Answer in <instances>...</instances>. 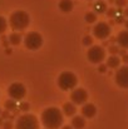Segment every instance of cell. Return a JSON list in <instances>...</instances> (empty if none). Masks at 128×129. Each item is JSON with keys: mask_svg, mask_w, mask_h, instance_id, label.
Segmentation results:
<instances>
[{"mask_svg": "<svg viewBox=\"0 0 128 129\" xmlns=\"http://www.w3.org/2000/svg\"><path fill=\"white\" fill-rule=\"evenodd\" d=\"M75 112H77V109H75V105H74L73 103H65V104L63 105V113H64L67 117L74 115Z\"/></svg>", "mask_w": 128, "mask_h": 129, "instance_id": "16", "label": "cell"}, {"mask_svg": "<svg viewBox=\"0 0 128 129\" xmlns=\"http://www.w3.org/2000/svg\"><path fill=\"white\" fill-rule=\"evenodd\" d=\"M92 43H93V39H92V37H84V39H83V44L84 45H87V46H89V45H92Z\"/></svg>", "mask_w": 128, "mask_h": 129, "instance_id": "23", "label": "cell"}, {"mask_svg": "<svg viewBox=\"0 0 128 129\" xmlns=\"http://www.w3.org/2000/svg\"><path fill=\"white\" fill-rule=\"evenodd\" d=\"M19 108H20L21 110L27 112V110L30 108V105H29V103H25V102H23V103H20V104H19Z\"/></svg>", "mask_w": 128, "mask_h": 129, "instance_id": "24", "label": "cell"}, {"mask_svg": "<svg viewBox=\"0 0 128 129\" xmlns=\"http://www.w3.org/2000/svg\"><path fill=\"white\" fill-rule=\"evenodd\" d=\"M9 23H10V26L19 31V30H24L29 23H30V16L28 13H25L24 10H18V11H14L9 19Z\"/></svg>", "mask_w": 128, "mask_h": 129, "instance_id": "2", "label": "cell"}, {"mask_svg": "<svg viewBox=\"0 0 128 129\" xmlns=\"http://www.w3.org/2000/svg\"><path fill=\"white\" fill-rule=\"evenodd\" d=\"M124 14H126V15H128V10H126V11H124Z\"/></svg>", "mask_w": 128, "mask_h": 129, "instance_id": "34", "label": "cell"}, {"mask_svg": "<svg viewBox=\"0 0 128 129\" xmlns=\"http://www.w3.org/2000/svg\"><path fill=\"white\" fill-rule=\"evenodd\" d=\"M0 113H1V110H0Z\"/></svg>", "mask_w": 128, "mask_h": 129, "instance_id": "36", "label": "cell"}, {"mask_svg": "<svg viewBox=\"0 0 128 129\" xmlns=\"http://www.w3.org/2000/svg\"><path fill=\"white\" fill-rule=\"evenodd\" d=\"M70 99H72L73 104H78V105L84 104L87 102V99H88V93L85 91L83 88H77V89H74L72 91Z\"/></svg>", "mask_w": 128, "mask_h": 129, "instance_id": "10", "label": "cell"}, {"mask_svg": "<svg viewBox=\"0 0 128 129\" xmlns=\"http://www.w3.org/2000/svg\"><path fill=\"white\" fill-rule=\"evenodd\" d=\"M24 44H25V46H27L28 49H30V50H37V49H39V48L42 46V44H43L42 35H40L39 33H37V31H30V33H28V34L25 35Z\"/></svg>", "mask_w": 128, "mask_h": 129, "instance_id": "6", "label": "cell"}, {"mask_svg": "<svg viewBox=\"0 0 128 129\" xmlns=\"http://www.w3.org/2000/svg\"><path fill=\"white\" fill-rule=\"evenodd\" d=\"M126 3H127V0H116V4H117L118 6H124Z\"/></svg>", "mask_w": 128, "mask_h": 129, "instance_id": "25", "label": "cell"}, {"mask_svg": "<svg viewBox=\"0 0 128 129\" xmlns=\"http://www.w3.org/2000/svg\"><path fill=\"white\" fill-rule=\"evenodd\" d=\"M116 21H117V23H123V16H118Z\"/></svg>", "mask_w": 128, "mask_h": 129, "instance_id": "30", "label": "cell"}, {"mask_svg": "<svg viewBox=\"0 0 128 129\" xmlns=\"http://www.w3.org/2000/svg\"><path fill=\"white\" fill-rule=\"evenodd\" d=\"M5 107H6L8 110H13V109H15V108H16V105H15V100H13V99L8 100V102L5 103Z\"/></svg>", "mask_w": 128, "mask_h": 129, "instance_id": "21", "label": "cell"}, {"mask_svg": "<svg viewBox=\"0 0 128 129\" xmlns=\"http://www.w3.org/2000/svg\"><path fill=\"white\" fill-rule=\"evenodd\" d=\"M21 40H23V38H21V35H20L19 33H13V34H10V37H9V42L13 44V45L20 44Z\"/></svg>", "mask_w": 128, "mask_h": 129, "instance_id": "18", "label": "cell"}, {"mask_svg": "<svg viewBox=\"0 0 128 129\" xmlns=\"http://www.w3.org/2000/svg\"><path fill=\"white\" fill-rule=\"evenodd\" d=\"M119 64H121V59H119V56H117V55H111V56L107 59V67H108V68L116 69V68L119 67Z\"/></svg>", "mask_w": 128, "mask_h": 129, "instance_id": "15", "label": "cell"}, {"mask_svg": "<svg viewBox=\"0 0 128 129\" xmlns=\"http://www.w3.org/2000/svg\"><path fill=\"white\" fill-rule=\"evenodd\" d=\"M109 53H111L112 55H117V54L119 53V48L116 46V45H111V46H109Z\"/></svg>", "mask_w": 128, "mask_h": 129, "instance_id": "22", "label": "cell"}, {"mask_svg": "<svg viewBox=\"0 0 128 129\" xmlns=\"http://www.w3.org/2000/svg\"><path fill=\"white\" fill-rule=\"evenodd\" d=\"M97 113L95 105L90 104V103H85L84 105L82 107V115L83 118H93Z\"/></svg>", "mask_w": 128, "mask_h": 129, "instance_id": "11", "label": "cell"}, {"mask_svg": "<svg viewBox=\"0 0 128 129\" xmlns=\"http://www.w3.org/2000/svg\"><path fill=\"white\" fill-rule=\"evenodd\" d=\"M116 83L121 88L128 89V65L121 67L116 72Z\"/></svg>", "mask_w": 128, "mask_h": 129, "instance_id": "9", "label": "cell"}, {"mask_svg": "<svg viewBox=\"0 0 128 129\" xmlns=\"http://www.w3.org/2000/svg\"><path fill=\"white\" fill-rule=\"evenodd\" d=\"M106 70H107V65H104V64H100V65H99V72H100V73H104Z\"/></svg>", "mask_w": 128, "mask_h": 129, "instance_id": "27", "label": "cell"}, {"mask_svg": "<svg viewBox=\"0 0 128 129\" xmlns=\"http://www.w3.org/2000/svg\"><path fill=\"white\" fill-rule=\"evenodd\" d=\"M85 125V119L83 117H79V115H77V117H74L73 119H72V128L74 129H83Z\"/></svg>", "mask_w": 128, "mask_h": 129, "instance_id": "14", "label": "cell"}, {"mask_svg": "<svg viewBox=\"0 0 128 129\" xmlns=\"http://www.w3.org/2000/svg\"><path fill=\"white\" fill-rule=\"evenodd\" d=\"M0 124H3V120H1V119H0Z\"/></svg>", "mask_w": 128, "mask_h": 129, "instance_id": "35", "label": "cell"}, {"mask_svg": "<svg viewBox=\"0 0 128 129\" xmlns=\"http://www.w3.org/2000/svg\"><path fill=\"white\" fill-rule=\"evenodd\" d=\"M42 123L46 129H59L63 124V113L55 108H48L42 113Z\"/></svg>", "mask_w": 128, "mask_h": 129, "instance_id": "1", "label": "cell"}, {"mask_svg": "<svg viewBox=\"0 0 128 129\" xmlns=\"http://www.w3.org/2000/svg\"><path fill=\"white\" fill-rule=\"evenodd\" d=\"M73 1L72 0H60L59 1V9L63 11V13H70L73 10Z\"/></svg>", "mask_w": 128, "mask_h": 129, "instance_id": "13", "label": "cell"}, {"mask_svg": "<svg viewBox=\"0 0 128 129\" xmlns=\"http://www.w3.org/2000/svg\"><path fill=\"white\" fill-rule=\"evenodd\" d=\"M3 117H4V118H6V117H8V112H5V113L3 114Z\"/></svg>", "mask_w": 128, "mask_h": 129, "instance_id": "32", "label": "cell"}, {"mask_svg": "<svg viewBox=\"0 0 128 129\" xmlns=\"http://www.w3.org/2000/svg\"><path fill=\"white\" fill-rule=\"evenodd\" d=\"M107 14H108V16H111V18H113V16L116 15V9H109Z\"/></svg>", "mask_w": 128, "mask_h": 129, "instance_id": "26", "label": "cell"}, {"mask_svg": "<svg viewBox=\"0 0 128 129\" xmlns=\"http://www.w3.org/2000/svg\"><path fill=\"white\" fill-rule=\"evenodd\" d=\"M15 129H39V122L33 114H24L16 120Z\"/></svg>", "mask_w": 128, "mask_h": 129, "instance_id": "4", "label": "cell"}, {"mask_svg": "<svg viewBox=\"0 0 128 129\" xmlns=\"http://www.w3.org/2000/svg\"><path fill=\"white\" fill-rule=\"evenodd\" d=\"M87 56L90 63L93 64H100L106 59V50L99 45H92L87 53Z\"/></svg>", "mask_w": 128, "mask_h": 129, "instance_id": "5", "label": "cell"}, {"mask_svg": "<svg viewBox=\"0 0 128 129\" xmlns=\"http://www.w3.org/2000/svg\"><path fill=\"white\" fill-rule=\"evenodd\" d=\"M109 34H111V26L104 21L97 23L95 26L93 28V35L97 39H107Z\"/></svg>", "mask_w": 128, "mask_h": 129, "instance_id": "8", "label": "cell"}, {"mask_svg": "<svg viewBox=\"0 0 128 129\" xmlns=\"http://www.w3.org/2000/svg\"><path fill=\"white\" fill-rule=\"evenodd\" d=\"M116 40H117V43L121 48L128 49V30H122L118 34V37L116 38Z\"/></svg>", "mask_w": 128, "mask_h": 129, "instance_id": "12", "label": "cell"}, {"mask_svg": "<svg viewBox=\"0 0 128 129\" xmlns=\"http://www.w3.org/2000/svg\"><path fill=\"white\" fill-rule=\"evenodd\" d=\"M8 94L13 100H20L25 96L27 89L21 83H13L8 88Z\"/></svg>", "mask_w": 128, "mask_h": 129, "instance_id": "7", "label": "cell"}, {"mask_svg": "<svg viewBox=\"0 0 128 129\" xmlns=\"http://www.w3.org/2000/svg\"><path fill=\"white\" fill-rule=\"evenodd\" d=\"M97 20V15H95V13H92V11H89V13H87L85 14V21L87 23H94Z\"/></svg>", "mask_w": 128, "mask_h": 129, "instance_id": "19", "label": "cell"}, {"mask_svg": "<svg viewBox=\"0 0 128 129\" xmlns=\"http://www.w3.org/2000/svg\"><path fill=\"white\" fill-rule=\"evenodd\" d=\"M11 128H13V125H11L10 122H6V123L4 124V129H11Z\"/></svg>", "mask_w": 128, "mask_h": 129, "instance_id": "28", "label": "cell"}, {"mask_svg": "<svg viewBox=\"0 0 128 129\" xmlns=\"http://www.w3.org/2000/svg\"><path fill=\"white\" fill-rule=\"evenodd\" d=\"M94 10H95V13L103 14V13H106V10H107V4H106L103 0H99V1H97V3L94 4Z\"/></svg>", "mask_w": 128, "mask_h": 129, "instance_id": "17", "label": "cell"}, {"mask_svg": "<svg viewBox=\"0 0 128 129\" xmlns=\"http://www.w3.org/2000/svg\"><path fill=\"white\" fill-rule=\"evenodd\" d=\"M122 60H123L124 63H127V64H128V54H124V55H123V58H122Z\"/></svg>", "mask_w": 128, "mask_h": 129, "instance_id": "29", "label": "cell"}, {"mask_svg": "<svg viewBox=\"0 0 128 129\" xmlns=\"http://www.w3.org/2000/svg\"><path fill=\"white\" fill-rule=\"evenodd\" d=\"M78 79L77 75L72 72H63L59 77H58V85L62 90H72L77 86Z\"/></svg>", "mask_w": 128, "mask_h": 129, "instance_id": "3", "label": "cell"}, {"mask_svg": "<svg viewBox=\"0 0 128 129\" xmlns=\"http://www.w3.org/2000/svg\"><path fill=\"white\" fill-rule=\"evenodd\" d=\"M6 28H8V23H6V20H5L3 16H0V34H3V33L6 30Z\"/></svg>", "mask_w": 128, "mask_h": 129, "instance_id": "20", "label": "cell"}, {"mask_svg": "<svg viewBox=\"0 0 128 129\" xmlns=\"http://www.w3.org/2000/svg\"><path fill=\"white\" fill-rule=\"evenodd\" d=\"M124 25H126V28L128 29V20H126V23H124Z\"/></svg>", "mask_w": 128, "mask_h": 129, "instance_id": "33", "label": "cell"}, {"mask_svg": "<svg viewBox=\"0 0 128 129\" xmlns=\"http://www.w3.org/2000/svg\"><path fill=\"white\" fill-rule=\"evenodd\" d=\"M62 129H73V128H72V127H69V125H64Z\"/></svg>", "mask_w": 128, "mask_h": 129, "instance_id": "31", "label": "cell"}]
</instances>
